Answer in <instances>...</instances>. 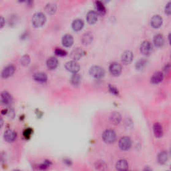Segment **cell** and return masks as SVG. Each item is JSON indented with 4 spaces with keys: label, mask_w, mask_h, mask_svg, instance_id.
<instances>
[{
    "label": "cell",
    "mask_w": 171,
    "mask_h": 171,
    "mask_svg": "<svg viewBox=\"0 0 171 171\" xmlns=\"http://www.w3.org/2000/svg\"><path fill=\"white\" fill-rule=\"evenodd\" d=\"M169 159V156L167 152L165 151H162L161 152H160L158 155L157 157V160L158 163L161 165H164L165 163H166V162L168 161Z\"/></svg>",
    "instance_id": "23"
},
{
    "label": "cell",
    "mask_w": 171,
    "mask_h": 171,
    "mask_svg": "<svg viewBox=\"0 0 171 171\" xmlns=\"http://www.w3.org/2000/svg\"><path fill=\"white\" fill-rule=\"evenodd\" d=\"M169 42L171 44V34H169Z\"/></svg>",
    "instance_id": "39"
},
{
    "label": "cell",
    "mask_w": 171,
    "mask_h": 171,
    "mask_svg": "<svg viewBox=\"0 0 171 171\" xmlns=\"http://www.w3.org/2000/svg\"><path fill=\"white\" fill-rule=\"evenodd\" d=\"M17 138V133L12 130H7L4 133V139L8 142H12Z\"/></svg>",
    "instance_id": "13"
},
{
    "label": "cell",
    "mask_w": 171,
    "mask_h": 171,
    "mask_svg": "<svg viewBox=\"0 0 171 171\" xmlns=\"http://www.w3.org/2000/svg\"><path fill=\"white\" fill-rule=\"evenodd\" d=\"M147 65V61L145 59H140V60L136 62V69L139 71H141V70H143Z\"/></svg>",
    "instance_id": "28"
},
{
    "label": "cell",
    "mask_w": 171,
    "mask_h": 171,
    "mask_svg": "<svg viewBox=\"0 0 171 171\" xmlns=\"http://www.w3.org/2000/svg\"><path fill=\"white\" fill-rule=\"evenodd\" d=\"M46 64H47L48 68L49 70H55L58 66V61L55 58L51 57L47 60Z\"/></svg>",
    "instance_id": "19"
},
{
    "label": "cell",
    "mask_w": 171,
    "mask_h": 171,
    "mask_svg": "<svg viewBox=\"0 0 171 171\" xmlns=\"http://www.w3.org/2000/svg\"><path fill=\"white\" fill-rule=\"evenodd\" d=\"M14 111L13 109H7V115L8 116V117L10 118H13L14 117Z\"/></svg>",
    "instance_id": "34"
},
{
    "label": "cell",
    "mask_w": 171,
    "mask_h": 171,
    "mask_svg": "<svg viewBox=\"0 0 171 171\" xmlns=\"http://www.w3.org/2000/svg\"><path fill=\"white\" fill-rule=\"evenodd\" d=\"M4 23H5V20H4V18H3V17H1V27L3 28V26H4Z\"/></svg>",
    "instance_id": "36"
},
{
    "label": "cell",
    "mask_w": 171,
    "mask_h": 171,
    "mask_svg": "<svg viewBox=\"0 0 171 171\" xmlns=\"http://www.w3.org/2000/svg\"><path fill=\"white\" fill-rule=\"evenodd\" d=\"M54 52H55V55H58V56H60V57H64V56H66V55H67L66 51L61 49V48H56V49L55 50Z\"/></svg>",
    "instance_id": "31"
},
{
    "label": "cell",
    "mask_w": 171,
    "mask_h": 171,
    "mask_svg": "<svg viewBox=\"0 0 171 171\" xmlns=\"http://www.w3.org/2000/svg\"><path fill=\"white\" fill-rule=\"evenodd\" d=\"M170 154H171V148H170Z\"/></svg>",
    "instance_id": "40"
},
{
    "label": "cell",
    "mask_w": 171,
    "mask_h": 171,
    "mask_svg": "<svg viewBox=\"0 0 171 171\" xmlns=\"http://www.w3.org/2000/svg\"><path fill=\"white\" fill-rule=\"evenodd\" d=\"M140 51L144 55H150L152 51V46L150 42L144 41L140 46Z\"/></svg>",
    "instance_id": "4"
},
{
    "label": "cell",
    "mask_w": 171,
    "mask_h": 171,
    "mask_svg": "<svg viewBox=\"0 0 171 171\" xmlns=\"http://www.w3.org/2000/svg\"><path fill=\"white\" fill-rule=\"evenodd\" d=\"M102 139L106 143H113L115 142V140H116V133H115V132L112 131V130H106V131H105L103 133Z\"/></svg>",
    "instance_id": "2"
},
{
    "label": "cell",
    "mask_w": 171,
    "mask_h": 171,
    "mask_svg": "<svg viewBox=\"0 0 171 171\" xmlns=\"http://www.w3.org/2000/svg\"><path fill=\"white\" fill-rule=\"evenodd\" d=\"M132 142L130 138L127 136H124L119 140V147L122 150H128L131 147Z\"/></svg>",
    "instance_id": "5"
},
{
    "label": "cell",
    "mask_w": 171,
    "mask_h": 171,
    "mask_svg": "<svg viewBox=\"0 0 171 171\" xmlns=\"http://www.w3.org/2000/svg\"><path fill=\"white\" fill-rule=\"evenodd\" d=\"M81 80H82V77L78 73H75L71 77V83L74 86H79L81 83Z\"/></svg>",
    "instance_id": "26"
},
{
    "label": "cell",
    "mask_w": 171,
    "mask_h": 171,
    "mask_svg": "<svg viewBox=\"0 0 171 171\" xmlns=\"http://www.w3.org/2000/svg\"><path fill=\"white\" fill-rule=\"evenodd\" d=\"M162 18L160 16H158V15H156V16H154L151 18L150 25L153 28L157 29L160 27H161V25H162Z\"/></svg>",
    "instance_id": "10"
},
{
    "label": "cell",
    "mask_w": 171,
    "mask_h": 171,
    "mask_svg": "<svg viewBox=\"0 0 171 171\" xmlns=\"http://www.w3.org/2000/svg\"><path fill=\"white\" fill-rule=\"evenodd\" d=\"M90 74L92 77L95 78L96 79H99L102 78L104 76L105 71L102 67L94 66H92L90 69Z\"/></svg>",
    "instance_id": "3"
},
{
    "label": "cell",
    "mask_w": 171,
    "mask_h": 171,
    "mask_svg": "<svg viewBox=\"0 0 171 171\" xmlns=\"http://www.w3.org/2000/svg\"><path fill=\"white\" fill-rule=\"evenodd\" d=\"M46 16L43 13H36L32 17V24L35 28H40L45 24Z\"/></svg>",
    "instance_id": "1"
},
{
    "label": "cell",
    "mask_w": 171,
    "mask_h": 171,
    "mask_svg": "<svg viewBox=\"0 0 171 171\" xmlns=\"http://www.w3.org/2000/svg\"><path fill=\"white\" fill-rule=\"evenodd\" d=\"M2 102L5 105H9L12 102V97L8 92H3L1 95Z\"/></svg>",
    "instance_id": "14"
},
{
    "label": "cell",
    "mask_w": 171,
    "mask_h": 171,
    "mask_svg": "<svg viewBox=\"0 0 171 171\" xmlns=\"http://www.w3.org/2000/svg\"><path fill=\"white\" fill-rule=\"evenodd\" d=\"M73 43H74V38H73L72 36L70 35V34H66L63 37L62 44L64 46H65L66 48L71 47L72 46Z\"/></svg>",
    "instance_id": "16"
},
{
    "label": "cell",
    "mask_w": 171,
    "mask_h": 171,
    "mask_svg": "<svg viewBox=\"0 0 171 171\" xmlns=\"http://www.w3.org/2000/svg\"><path fill=\"white\" fill-rule=\"evenodd\" d=\"M116 169L119 170H126L128 169V163L124 159H121L116 162Z\"/></svg>",
    "instance_id": "22"
},
{
    "label": "cell",
    "mask_w": 171,
    "mask_h": 171,
    "mask_svg": "<svg viewBox=\"0 0 171 171\" xmlns=\"http://www.w3.org/2000/svg\"><path fill=\"white\" fill-rule=\"evenodd\" d=\"M46 12L50 15H53L57 10V6L54 4V3H49L46 6Z\"/></svg>",
    "instance_id": "29"
},
{
    "label": "cell",
    "mask_w": 171,
    "mask_h": 171,
    "mask_svg": "<svg viewBox=\"0 0 171 171\" xmlns=\"http://www.w3.org/2000/svg\"><path fill=\"white\" fill-rule=\"evenodd\" d=\"M33 79H34L36 82H38L44 83L47 82L48 77L45 73L38 72V73H36L34 75H33Z\"/></svg>",
    "instance_id": "17"
},
{
    "label": "cell",
    "mask_w": 171,
    "mask_h": 171,
    "mask_svg": "<svg viewBox=\"0 0 171 171\" xmlns=\"http://www.w3.org/2000/svg\"><path fill=\"white\" fill-rule=\"evenodd\" d=\"M96 12L99 15H104L106 12L104 3H102L100 0H96Z\"/></svg>",
    "instance_id": "15"
},
{
    "label": "cell",
    "mask_w": 171,
    "mask_h": 171,
    "mask_svg": "<svg viewBox=\"0 0 171 171\" xmlns=\"http://www.w3.org/2000/svg\"><path fill=\"white\" fill-rule=\"evenodd\" d=\"M93 40V36L91 33L88 32L84 34L82 39V42L85 46H88L89 44H90L92 42Z\"/></svg>",
    "instance_id": "24"
},
{
    "label": "cell",
    "mask_w": 171,
    "mask_h": 171,
    "mask_svg": "<svg viewBox=\"0 0 171 171\" xmlns=\"http://www.w3.org/2000/svg\"><path fill=\"white\" fill-rule=\"evenodd\" d=\"M100 1H101L104 3H108L110 1V0H100Z\"/></svg>",
    "instance_id": "38"
},
{
    "label": "cell",
    "mask_w": 171,
    "mask_h": 171,
    "mask_svg": "<svg viewBox=\"0 0 171 171\" xmlns=\"http://www.w3.org/2000/svg\"><path fill=\"white\" fill-rule=\"evenodd\" d=\"M165 11V13L167 15H169V16H170V15H171V1L169 2L166 5Z\"/></svg>",
    "instance_id": "33"
},
{
    "label": "cell",
    "mask_w": 171,
    "mask_h": 171,
    "mask_svg": "<svg viewBox=\"0 0 171 171\" xmlns=\"http://www.w3.org/2000/svg\"><path fill=\"white\" fill-rule=\"evenodd\" d=\"M20 63L22 66H28L30 63V58L28 55H25L20 59Z\"/></svg>",
    "instance_id": "30"
},
{
    "label": "cell",
    "mask_w": 171,
    "mask_h": 171,
    "mask_svg": "<svg viewBox=\"0 0 171 171\" xmlns=\"http://www.w3.org/2000/svg\"><path fill=\"white\" fill-rule=\"evenodd\" d=\"M153 131L155 136L157 138H161L163 135V130L162 126L159 123H156L153 126Z\"/></svg>",
    "instance_id": "25"
},
{
    "label": "cell",
    "mask_w": 171,
    "mask_h": 171,
    "mask_svg": "<svg viewBox=\"0 0 171 171\" xmlns=\"http://www.w3.org/2000/svg\"><path fill=\"white\" fill-rule=\"evenodd\" d=\"M154 44L156 47L160 48L162 47L165 44V39L164 37L161 34H157L154 36Z\"/></svg>",
    "instance_id": "21"
},
{
    "label": "cell",
    "mask_w": 171,
    "mask_h": 171,
    "mask_svg": "<svg viewBox=\"0 0 171 171\" xmlns=\"http://www.w3.org/2000/svg\"><path fill=\"white\" fill-rule=\"evenodd\" d=\"M110 90H111V92H113L114 94H117L118 93V90H116V88H114V87H113V86H110Z\"/></svg>",
    "instance_id": "35"
},
{
    "label": "cell",
    "mask_w": 171,
    "mask_h": 171,
    "mask_svg": "<svg viewBox=\"0 0 171 171\" xmlns=\"http://www.w3.org/2000/svg\"><path fill=\"white\" fill-rule=\"evenodd\" d=\"M170 68H171V66H170V64H167V65L165 66V71H166V70L167 71V70H170Z\"/></svg>",
    "instance_id": "37"
},
{
    "label": "cell",
    "mask_w": 171,
    "mask_h": 171,
    "mask_svg": "<svg viewBox=\"0 0 171 171\" xmlns=\"http://www.w3.org/2000/svg\"><path fill=\"white\" fill-rule=\"evenodd\" d=\"M15 67L13 65L7 66L3 70L2 72V76L3 78H8L12 76L15 72Z\"/></svg>",
    "instance_id": "11"
},
{
    "label": "cell",
    "mask_w": 171,
    "mask_h": 171,
    "mask_svg": "<svg viewBox=\"0 0 171 171\" xmlns=\"http://www.w3.org/2000/svg\"><path fill=\"white\" fill-rule=\"evenodd\" d=\"M122 66L117 62H114L110 64L109 70L112 75L114 76H118L122 72Z\"/></svg>",
    "instance_id": "7"
},
{
    "label": "cell",
    "mask_w": 171,
    "mask_h": 171,
    "mask_svg": "<svg viewBox=\"0 0 171 171\" xmlns=\"http://www.w3.org/2000/svg\"><path fill=\"white\" fill-rule=\"evenodd\" d=\"M84 21L82 20H80V19H77L75 20L72 24V26L73 29L75 32H79L84 27Z\"/></svg>",
    "instance_id": "20"
},
{
    "label": "cell",
    "mask_w": 171,
    "mask_h": 171,
    "mask_svg": "<svg viewBox=\"0 0 171 171\" xmlns=\"http://www.w3.org/2000/svg\"><path fill=\"white\" fill-rule=\"evenodd\" d=\"M84 50L80 48H76L75 49H74L71 54H70V57L73 60H79L82 58L84 56Z\"/></svg>",
    "instance_id": "8"
},
{
    "label": "cell",
    "mask_w": 171,
    "mask_h": 171,
    "mask_svg": "<svg viewBox=\"0 0 171 171\" xmlns=\"http://www.w3.org/2000/svg\"><path fill=\"white\" fill-rule=\"evenodd\" d=\"M65 68L68 72H72L73 74L78 72L80 68L79 64L75 60L67 62L65 65Z\"/></svg>",
    "instance_id": "6"
},
{
    "label": "cell",
    "mask_w": 171,
    "mask_h": 171,
    "mask_svg": "<svg viewBox=\"0 0 171 171\" xmlns=\"http://www.w3.org/2000/svg\"><path fill=\"white\" fill-rule=\"evenodd\" d=\"M33 131L31 128L25 129L24 132V136L25 139H29L31 136Z\"/></svg>",
    "instance_id": "32"
},
{
    "label": "cell",
    "mask_w": 171,
    "mask_h": 171,
    "mask_svg": "<svg viewBox=\"0 0 171 171\" xmlns=\"http://www.w3.org/2000/svg\"><path fill=\"white\" fill-rule=\"evenodd\" d=\"M99 14L96 11H90L86 16V20L88 24H94L98 21Z\"/></svg>",
    "instance_id": "9"
},
{
    "label": "cell",
    "mask_w": 171,
    "mask_h": 171,
    "mask_svg": "<svg viewBox=\"0 0 171 171\" xmlns=\"http://www.w3.org/2000/svg\"><path fill=\"white\" fill-rule=\"evenodd\" d=\"M133 59V54L131 51H125L122 55V62L123 64L128 65L132 62Z\"/></svg>",
    "instance_id": "12"
},
{
    "label": "cell",
    "mask_w": 171,
    "mask_h": 171,
    "mask_svg": "<svg viewBox=\"0 0 171 171\" xmlns=\"http://www.w3.org/2000/svg\"><path fill=\"white\" fill-rule=\"evenodd\" d=\"M121 115L118 112H114L110 116V120L112 123L114 124H120L121 121Z\"/></svg>",
    "instance_id": "27"
},
{
    "label": "cell",
    "mask_w": 171,
    "mask_h": 171,
    "mask_svg": "<svg viewBox=\"0 0 171 171\" xmlns=\"http://www.w3.org/2000/svg\"><path fill=\"white\" fill-rule=\"evenodd\" d=\"M164 78V75L161 72H157L154 73L151 78V82L152 84H159Z\"/></svg>",
    "instance_id": "18"
}]
</instances>
